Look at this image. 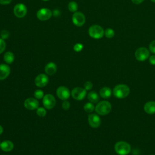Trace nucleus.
Masks as SVG:
<instances>
[{
  "instance_id": "1",
  "label": "nucleus",
  "mask_w": 155,
  "mask_h": 155,
  "mask_svg": "<svg viewBox=\"0 0 155 155\" xmlns=\"http://www.w3.org/2000/svg\"><path fill=\"white\" fill-rule=\"evenodd\" d=\"M130 90L128 85L125 84H119L114 87L113 90V94L115 97L123 99L128 96Z\"/></svg>"
},
{
  "instance_id": "2",
  "label": "nucleus",
  "mask_w": 155,
  "mask_h": 155,
  "mask_svg": "<svg viewBox=\"0 0 155 155\" xmlns=\"http://www.w3.org/2000/svg\"><path fill=\"white\" fill-rule=\"evenodd\" d=\"M94 110L99 115H107L109 114L111 110V105L110 102L107 101H102L96 105Z\"/></svg>"
},
{
  "instance_id": "3",
  "label": "nucleus",
  "mask_w": 155,
  "mask_h": 155,
  "mask_svg": "<svg viewBox=\"0 0 155 155\" xmlns=\"http://www.w3.org/2000/svg\"><path fill=\"white\" fill-rule=\"evenodd\" d=\"M114 151L119 155H127L131 151L130 145L125 141H119L114 145Z\"/></svg>"
},
{
  "instance_id": "4",
  "label": "nucleus",
  "mask_w": 155,
  "mask_h": 155,
  "mask_svg": "<svg viewBox=\"0 0 155 155\" xmlns=\"http://www.w3.org/2000/svg\"><path fill=\"white\" fill-rule=\"evenodd\" d=\"M88 34L92 38L98 39L104 36V30L103 28L99 25H93L88 28Z\"/></svg>"
},
{
  "instance_id": "5",
  "label": "nucleus",
  "mask_w": 155,
  "mask_h": 155,
  "mask_svg": "<svg viewBox=\"0 0 155 155\" xmlns=\"http://www.w3.org/2000/svg\"><path fill=\"white\" fill-rule=\"evenodd\" d=\"M134 56L137 61H144L149 58L150 51L145 47H140L136 50Z\"/></svg>"
},
{
  "instance_id": "6",
  "label": "nucleus",
  "mask_w": 155,
  "mask_h": 155,
  "mask_svg": "<svg viewBox=\"0 0 155 155\" xmlns=\"http://www.w3.org/2000/svg\"><path fill=\"white\" fill-rule=\"evenodd\" d=\"M53 15L52 12L47 8H42L38 10L36 16L40 21H47Z\"/></svg>"
},
{
  "instance_id": "7",
  "label": "nucleus",
  "mask_w": 155,
  "mask_h": 155,
  "mask_svg": "<svg viewBox=\"0 0 155 155\" xmlns=\"http://www.w3.org/2000/svg\"><path fill=\"white\" fill-rule=\"evenodd\" d=\"M42 103L45 108L50 110L54 107L56 105V99L53 95L51 94H47L44 95L43 97Z\"/></svg>"
},
{
  "instance_id": "8",
  "label": "nucleus",
  "mask_w": 155,
  "mask_h": 155,
  "mask_svg": "<svg viewBox=\"0 0 155 155\" xmlns=\"http://www.w3.org/2000/svg\"><path fill=\"white\" fill-rule=\"evenodd\" d=\"M13 12L17 18H22L26 15L27 13V8L24 4L18 3L15 5Z\"/></svg>"
},
{
  "instance_id": "9",
  "label": "nucleus",
  "mask_w": 155,
  "mask_h": 155,
  "mask_svg": "<svg viewBox=\"0 0 155 155\" xmlns=\"http://www.w3.org/2000/svg\"><path fill=\"white\" fill-rule=\"evenodd\" d=\"M72 22L76 26H82L85 22V15L80 12H76L72 16Z\"/></svg>"
},
{
  "instance_id": "10",
  "label": "nucleus",
  "mask_w": 155,
  "mask_h": 155,
  "mask_svg": "<svg viewBox=\"0 0 155 155\" xmlns=\"http://www.w3.org/2000/svg\"><path fill=\"white\" fill-rule=\"evenodd\" d=\"M86 90L81 87H75L71 92L72 97L77 101H82L86 96Z\"/></svg>"
},
{
  "instance_id": "11",
  "label": "nucleus",
  "mask_w": 155,
  "mask_h": 155,
  "mask_svg": "<svg viewBox=\"0 0 155 155\" xmlns=\"http://www.w3.org/2000/svg\"><path fill=\"white\" fill-rule=\"evenodd\" d=\"M56 94L60 99L65 101L69 98L70 96V92L67 87L61 86L58 88L56 90Z\"/></svg>"
},
{
  "instance_id": "12",
  "label": "nucleus",
  "mask_w": 155,
  "mask_h": 155,
  "mask_svg": "<svg viewBox=\"0 0 155 155\" xmlns=\"http://www.w3.org/2000/svg\"><path fill=\"white\" fill-rule=\"evenodd\" d=\"M48 82V77L45 74H39L38 75L35 79V85L38 87H44L47 85Z\"/></svg>"
},
{
  "instance_id": "13",
  "label": "nucleus",
  "mask_w": 155,
  "mask_h": 155,
  "mask_svg": "<svg viewBox=\"0 0 155 155\" xmlns=\"http://www.w3.org/2000/svg\"><path fill=\"white\" fill-rule=\"evenodd\" d=\"M24 105L26 109L28 110H34L38 108L39 102L37 99L33 97H29L25 100Z\"/></svg>"
},
{
  "instance_id": "14",
  "label": "nucleus",
  "mask_w": 155,
  "mask_h": 155,
  "mask_svg": "<svg viewBox=\"0 0 155 155\" xmlns=\"http://www.w3.org/2000/svg\"><path fill=\"white\" fill-rule=\"evenodd\" d=\"M88 122L92 128H97L101 125V120L100 117L96 114H90L88 116Z\"/></svg>"
},
{
  "instance_id": "15",
  "label": "nucleus",
  "mask_w": 155,
  "mask_h": 155,
  "mask_svg": "<svg viewBox=\"0 0 155 155\" xmlns=\"http://www.w3.org/2000/svg\"><path fill=\"white\" fill-rule=\"evenodd\" d=\"M10 68L5 64H0V81L5 79L10 74Z\"/></svg>"
},
{
  "instance_id": "16",
  "label": "nucleus",
  "mask_w": 155,
  "mask_h": 155,
  "mask_svg": "<svg viewBox=\"0 0 155 155\" xmlns=\"http://www.w3.org/2000/svg\"><path fill=\"white\" fill-rule=\"evenodd\" d=\"M143 110L147 114H153L155 113V102L149 101L145 103L143 106Z\"/></svg>"
},
{
  "instance_id": "17",
  "label": "nucleus",
  "mask_w": 155,
  "mask_h": 155,
  "mask_svg": "<svg viewBox=\"0 0 155 155\" xmlns=\"http://www.w3.org/2000/svg\"><path fill=\"white\" fill-rule=\"evenodd\" d=\"M45 72L46 73V74H47L48 75H53L57 70V67L56 65L52 62H48L45 67Z\"/></svg>"
},
{
  "instance_id": "18",
  "label": "nucleus",
  "mask_w": 155,
  "mask_h": 155,
  "mask_svg": "<svg viewBox=\"0 0 155 155\" xmlns=\"http://www.w3.org/2000/svg\"><path fill=\"white\" fill-rule=\"evenodd\" d=\"M13 147H14L13 143L10 140H6L1 143L0 148L4 151H5V152L10 151L13 149Z\"/></svg>"
},
{
  "instance_id": "19",
  "label": "nucleus",
  "mask_w": 155,
  "mask_h": 155,
  "mask_svg": "<svg viewBox=\"0 0 155 155\" xmlns=\"http://www.w3.org/2000/svg\"><path fill=\"white\" fill-rule=\"evenodd\" d=\"M112 93V91L110 88L107 87H104L102 88L99 91V94L100 96L104 99L108 98L111 96Z\"/></svg>"
},
{
  "instance_id": "20",
  "label": "nucleus",
  "mask_w": 155,
  "mask_h": 155,
  "mask_svg": "<svg viewBox=\"0 0 155 155\" xmlns=\"http://www.w3.org/2000/svg\"><path fill=\"white\" fill-rule=\"evenodd\" d=\"M4 60L8 64H12L15 60L14 54L11 51H7L4 54Z\"/></svg>"
},
{
  "instance_id": "21",
  "label": "nucleus",
  "mask_w": 155,
  "mask_h": 155,
  "mask_svg": "<svg viewBox=\"0 0 155 155\" xmlns=\"http://www.w3.org/2000/svg\"><path fill=\"white\" fill-rule=\"evenodd\" d=\"M88 101L91 103H96L99 100V95L95 91H90L87 96Z\"/></svg>"
},
{
  "instance_id": "22",
  "label": "nucleus",
  "mask_w": 155,
  "mask_h": 155,
  "mask_svg": "<svg viewBox=\"0 0 155 155\" xmlns=\"http://www.w3.org/2000/svg\"><path fill=\"white\" fill-rule=\"evenodd\" d=\"M68 8L71 12H76L78 8V4L74 1H71L68 4Z\"/></svg>"
},
{
  "instance_id": "23",
  "label": "nucleus",
  "mask_w": 155,
  "mask_h": 155,
  "mask_svg": "<svg viewBox=\"0 0 155 155\" xmlns=\"http://www.w3.org/2000/svg\"><path fill=\"white\" fill-rule=\"evenodd\" d=\"M94 106L91 102H88L84 106V110L87 113H91L94 110Z\"/></svg>"
},
{
  "instance_id": "24",
  "label": "nucleus",
  "mask_w": 155,
  "mask_h": 155,
  "mask_svg": "<svg viewBox=\"0 0 155 155\" xmlns=\"http://www.w3.org/2000/svg\"><path fill=\"white\" fill-rule=\"evenodd\" d=\"M114 31L111 28H108L104 31V35L106 38L109 39L112 38L114 36Z\"/></svg>"
},
{
  "instance_id": "25",
  "label": "nucleus",
  "mask_w": 155,
  "mask_h": 155,
  "mask_svg": "<svg viewBox=\"0 0 155 155\" xmlns=\"http://www.w3.org/2000/svg\"><path fill=\"white\" fill-rule=\"evenodd\" d=\"M44 91L41 90H36V91H35L34 92V96L36 99H41L42 98L44 97Z\"/></svg>"
},
{
  "instance_id": "26",
  "label": "nucleus",
  "mask_w": 155,
  "mask_h": 155,
  "mask_svg": "<svg viewBox=\"0 0 155 155\" xmlns=\"http://www.w3.org/2000/svg\"><path fill=\"white\" fill-rule=\"evenodd\" d=\"M47 111L43 107H38L36 109V114L40 117H44L46 115Z\"/></svg>"
},
{
  "instance_id": "27",
  "label": "nucleus",
  "mask_w": 155,
  "mask_h": 155,
  "mask_svg": "<svg viewBox=\"0 0 155 155\" xmlns=\"http://www.w3.org/2000/svg\"><path fill=\"white\" fill-rule=\"evenodd\" d=\"M83 48L84 45L81 43H77L73 46V50L76 52L81 51L83 49Z\"/></svg>"
},
{
  "instance_id": "28",
  "label": "nucleus",
  "mask_w": 155,
  "mask_h": 155,
  "mask_svg": "<svg viewBox=\"0 0 155 155\" xmlns=\"http://www.w3.org/2000/svg\"><path fill=\"white\" fill-rule=\"evenodd\" d=\"M1 37L2 39H6L7 38H8L9 36H10V33L8 32V31L6 30H2V31L1 32Z\"/></svg>"
},
{
  "instance_id": "29",
  "label": "nucleus",
  "mask_w": 155,
  "mask_h": 155,
  "mask_svg": "<svg viewBox=\"0 0 155 155\" xmlns=\"http://www.w3.org/2000/svg\"><path fill=\"white\" fill-rule=\"evenodd\" d=\"M6 47V44L4 39L2 38H0V54L2 53L5 49Z\"/></svg>"
},
{
  "instance_id": "30",
  "label": "nucleus",
  "mask_w": 155,
  "mask_h": 155,
  "mask_svg": "<svg viewBox=\"0 0 155 155\" xmlns=\"http://www.w3.org/2000/svg\"><path fill=\"white\" fill-rule=\"evenodd\" d=\"M149 50L151 53L155 54V40L150 42L149 45Z\"/></svg>"
},
{
  "instance_id": "31",
  "label": "nucleus",
  "mask_w": 155,
  "mask_h": 155,
  "mask_svg": "<svg viewBox=\"0 0 155 155\" xmlns=\"http://www.w3.org/2000/svg\"><path fill=\"white\" fill-rule=\"evenodd\" d=\"M84 86V88L86 90H90L93 87V84L90 81H87L86 82H85Z\"/></svg>"
},
{
  "instance_id": "32",
  "label": "nucleus",
  "mask_w": 155,
  "mask_h": 155,
  "mask_svg": "<svg viewBox=\"0 0 155 155\" xmlns=\"http://www.w3.org/2000/svg\"><path fill=\"white\" fill-rule=\"evenodd\" d=\"M62 106V108H63L64 110H67L69 109V108L70 107V102L68 101L65 100V101H64L63 102Z\"/></svg>"
},
{
  "instance_id": "33",
  "label": "nucleus",
  "mask_w": 155,
  "mask_h": 155,
  "mask_svg": "<svg viewBox=\"0 0 155 155\" xmlns=\"http://www.w3.org/2000/svg\"><path fill=\"white\" fill-rule=\"evenodd\" d=\"M149 62L151 65H155V55H151L149 57Z\"/></svg>"
},
{
  "instance_id": "34",
  "label": "nucleus",
  "mask_w": 155,
  "mask_h": 155,
  "mask_svg": "<svg viewBox=\"0 0 155 155\" xmlns=\"http://www.w3.org/2000/svg\"><path fill=\"white\" fill-rule=\"evenodd\" d=\"M12 0H0V4L7 5L9 4Z\"/></svg>"
},
{
  "instance_id": "35",
  "label": "nucleus",
  "mask_w": 155,
  "mask_h": 155,
  "mask_svg": "<svg viewBox=\"0 0 155 155\" xmlns=\"http://www.w3.org/2000/svg\"><path fill=\"white\" fill-rule=\"evenodd\" d=\"M52 13L54 16H58L60 15V11L58 9H54Z\"/></svg>"
},
{
  "instance_id": "36",
  "label": "nucleus",
  "mask_w": 155,
  "mask_h": 155,
  "mask_svg": "<svg viewBox=\"0 0 155 155\" xmlns=\"http://www.w3.org/2000/svg\"><path fill=\"white\" fill-rule=\"evenodd\" d=\"M144 0H131V1L135 4H139L142 3Z\"/></svg>"
},
{
  "instance_id": "37",
  "label": "nucleus",
  "mask_w": 155,
  "mask_h": 155,
  "mask_svg": "<svg viewBox=\"0 0 155 155\" xmlns=\"http://www.w3.org/2000/svg\"><path fill=\"white\" fill-rule=\"evenodd\" d=\"M2 132H3V128H2V127L0 125V135L2 133Z\"/></svg>"
},
{
  "instance_id": "38",
  "label": "nucleus",
  "mask_w": 155,
  "mask_h": 155,
  "mask_svg": "<svg viewBox=\"0 0 155 155\" xmlns=\"http://www.w3.org/2000/svg\"><path fill=\"white\" fill-rule=\"evenodd\" d=\"M152 2H155V0H151Z\"/></svg>"
},
{
  "instance_id": "39",
  "label": "nucleus",
  "mask_w": 155,
  "mask_h": 155,
  "mask_svg": "<svg viewBox=\"0 0 155 155\" xmlns=\"http://www.w3.org/2000/svg\"><path fill=\"white\" fill-rule=\"evenodd\" d=\"M42 1H49V0H42Z\"/></svg>"
},
{
  "instance_id": "40",
  "label": "nucleus",
  "mask_w": 155,
  "mask_h": 155,
  "mask_svg": "<svg viewBox=\"0 0 155 155\" xmlns=\"http://www.w3.org/2000/svg\"><path fill=\"white\" fill-rule=\"evenodd\" d=\"M1 142H0V146H1Z\"/></svg>"
},
{
  "instance_id": "41",
  "label": "nucleus",
  "mask_w": 155,
  "mask_h": 155,
  "mask_svg": "<svg viewBox=\"0 0 155 155\" xmlns=\"http://www.w3.org/2000/svg\"><path fill=\"white\" fill-rule=\"evenodd\" d=\"M151 155H153V154H151Z\"/></svg>"
}]
</instances>
